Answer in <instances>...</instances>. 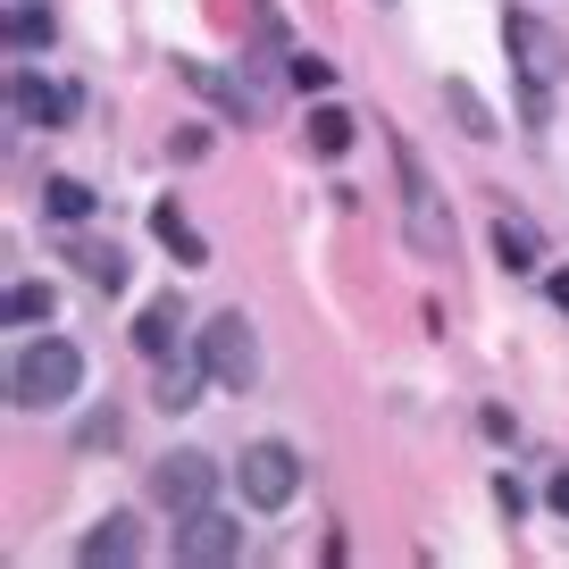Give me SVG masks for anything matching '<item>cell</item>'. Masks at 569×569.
Segmentation results:
<instances>
[{"instance_id":"6da1fadb","label":"cell","mask_w":569,"mask_h":569,"mask_svg":"<svg viewBox=\"0 0 569 569\" xmlns=\"http://www.w3.org/2000/svg\"><path fill=\"white\" fill-rule=\"evenodd\" d=\"M76 386H84V352L59 336H34L18 360H9V402L18 410H68Z\"/></svg>"},{"instance_id":"7a4b0ae2","label":"cell","mask_w":569,"mask_h":569,"mask_svg":"<svg viewBox=\"0 0 569 569\" xmlns=\"http://www.w3.org/2000/svg\"><path fill=\"white\" fill-rule=\"evenodd\" d=\"M393 177H402V234L419 260H445L452 251V218H445V193H436V177H427V160L410 151L402 134H393Z\"/></svg>"},{"instance_id":"3957f363","label":"cell","mask_w":569,"mask_h":569,"mask_svg":"<svg viewBox=\"0 0 569 569\" xmlns=\"http://www.w3.org/2000/svg\"><path fill=\"white\" fill-rule=\"evenodd\" d=\"M201 369H210V386H227V393H251L260 386V336H251V319L243 310H218L210 327H201Z\"/></svg>"},{"instance_id":"277c9868","label":"cell","mask_w":569,"mask_h":569,"mask_svg":"<svg viewBox=\"0 0 569 569\" xmlns=\"http://www.w3.org/2000/svg\"><path fill=\"white\" fill-rule=\"evenodd\" d=\"M302 495V452L293 445H251L243 452V502L251 511H284Z\"/></svg>"},{"instance_id":"5b68a950","label":"cell","mask_w":569,"mask_h":569,"mask_svg":"<svg viewBox=\"0 0 569 569\" xmlns=\"http://www.w3.org/2000/svg\"><path fill=\"white\" fill-rule=\"evenodd\" d=\"M218 495V461L210 452H168V461H151V502L160 511H201V502Z\"/></svg>"},{"instance_id":"8992f818","label":"cell","mask_w":569,"mask_h":569,"mask_svg":"<svg viewBox=\"0 0 569 569\" xmlns=\"http://www.w3.org/2000/svg\"><path fill=\"white\" fill-rule=\"evenodd\" d=\"M234 552H243V519L234 511H210V502H201V511L177 519V561H234Z\"/></svg>"},{"instance_id":"52a82bcc","label":"cell","mask_w":569,"mask_h":569,"mask_svg":"<svg viewBox=\"0 0 569 569\" xmlns=\"http://www.w3.org/2000/svg\"><path fill=\"white\" fill-rule=\"evenodd\" d=\"M502 34H511V51H519V84L545 92L552 76H561V34H552V26H536V18H502Z\"/></svg>"},{"instance_id":"ba28073f","label":"cell","mask_w":569,"mask_h":569,"mask_svg":"<svg viewBox=\"0 0 569 569\" xmlns=\"http://www.w3.org/2000/svg\"><path fill=\"white\" fill-rule=\"evenodd\" d=\"M177 76H184V84H193L210 109H227V118H260V92H243L234 76H218L210 59H177Z\"/></svg>"},{"instance_id":"9c48e42d","label":"cell","mask_w":569,"mask_h":569,"mask_svg":"<svg viewBox=\"0 0 569 569\" xmlns=\"http://www.w3.org/2000/svg\"><path fill=\"white\" fill-rule=\"evenodd\" d=\"M9 118H18V126H42V134H51V126L68 118V92H51L34 68H18V76H9Z\"/></svg>"},{"instance_id":"30bf717a","label":"cell","mask_w":569,"mask_h":569,"mask_svg":"<svg viewBox=\"0 0 569 569\" xmlns=\"http://www.w3.org/2000/svg\"><path fill=\"white\" fill-rule=\"evenodd\" d=\"M445 118L461 126L469 142H495V134H502V126H495V109H486V92L469 84V76H445Z\"/></svg>"},{"instance_id":"8fae6325","label":"cell","mask_w":569,"mask_h":569,"mask_svg":"<svg viewBox=\"0 0 569 569\" xmlns=\"http://www.w3.org/2000/svg\"><path fill=\"white\" fill-rule=\"evenodd\" d=\"M151 234H160V243L177 251V268H210V243L193 234V218H184L177 201H160V210H151Z\"/></svg>"},{"instance_id":"7c38bea8","label":"cell","mask_w":569,"mask_h":569,"mask_svg":"<svg viewBox=\"0 0 569 569\" xmlns=\"http://www.w3.org/2000/svg\"><path fill=\"white\" fill-rule=\"evenodd\" d=\"M352 134H360L352 109H336V101L310 109V151H319V160H343V151H352Z\"/></svg>"},{"instance_id":"4fadbf2b","label":"cell","mask_w":569,"mask_h":569,"mask_svg":"<svg viewBox=\"0 0 569 569\" xmlns=\"http://www.w3.org/2000/svg\"><path fill=\"white\" fill-rule=\"evenodd\" d=\"M177 327H184L177 293H160V302H151V310H142V319H134V343H142V352H151V360H168V352H177Z\"/></svg>"},{"instance_id":"5bb4252c","label":"cell","mask_w":569,"mask_h":569,"mask_svg":"<svg viewBox=\"0 0 569 569\" xmlns=\"http://www.w3.org/2000/svg\"><path fill=\"white\" fill-rule=\"evenodd\" d=\"M76 552H84V561H134L142 536H134V519H126V511H109V519H101V528H92Z\"/></svg>"},{"instance_id":"9a60e30c","label":"cell","mask_w":569,"mask_h":569,"mask_svg":"<svg viewBox=\"0 0 569 569\" xmlns=\"http://www.w3.org/2000/svg\"><path fill=\"white\" fill-rule=\"evenodd\" d=\"M495 260L511 268V277H528V268L545 260V243H536V227H528V218H495Z\"/></svg>"},{"instance_id":"2e32d148","label":"cell","mask_w":569,"mask_h":569,"mask_svg":"<svg viewBox=\"0 0 569 569\" xmlns=\"http://www.w3.org/2000/svg\"><path fill=\"white\" fill-rule=\"evenodd\" d=\"M68 260L84 268V284H101V293H126V251H118V243H68Z\"/></svg>"},{"instance_id":"e0dca14e","label":"cell","mask_w":569,"mask_h":569,"mask_svg":"<svg viewBox=\"0 0 569 569\" xmlns=\"http://www.w3.org/2000/svg\"><path fill=\"white\" fill-rule=\"evenodd\" d=\"M201 377H210V369H201V352H193V360L168 352V360H160V410H193V402H201Z\"/></svg>"},{"instance_id":"ac0fdd59","label":"cell","mask_w":569,"mask_h":569,"mask_svg":"<svg viewBox=\"0 0 569 569\" xmlns=\"http://www.w3.org/2000/svg\"><path fill=\"white\" fill-rule=\"evenodd\" d=\"M42 210H51L59 227H84V218H92V184H76V177H51V184H42Z\"/></svg>"},{"instance_id":"d6986e66","label":"cell","mask_w":569,"mask_h":569,"mask_svg":"<svg viewBox=\"0 0 569 569\" xmlns=\"http://www.w3.org/2000/svg\"><path fill=\"white\" fill-rule=\"evenodd\" d=\"M51 42V9H34V0H9V51H42Z\"/></svg>"},{"instance_id":"ffe728a7","label":"cell","mask_w":569,"mask_h":569,"mask_svg":"<svg viewBox=\"0 0 569 569\" xmlns=\"http://www.w3.org/2000/svg\"><path fill=\"white\" fill-rule=\"evenodd\" d=\"M59 293L51 284H9V327H51Z\"/></svg>"},{"instance_id":"44dd1931","label":"cell","mask_w":569,"mask_h":569,"mask_svg":"<svg viewBox=\"0 0 569 569\" xmlns=\"http://www.w3.org/2000/svg\"><path fill=\"white\" fill-rule=\"evenodd\" d=\"M284 76H293L302 92H327V84H336V68H327L319 51H284Z\"/></svg>"},{"instance_id":"7402d4cb","label":"cell","mask_w":569,"mask_h":569,"mask_svg":"<svg viewBox=\"0 0 569 569\" xmlns=\"http://www.w3.org/2000/svg\"><path fill=\"white\" fill-rule=\"evenodd\" d=\"M495 502H502V519H519V511H528V486L502 469V478H495Z\"/></svg>"},{"instance_id":"603a6c76","label":"cell","mask_w":569,"mask_h":569,"mask_svg":"<svg viewBox=\"0 0 569 569\" xmlns=\"http://www.w3.org/2000/svg\"><path fill=\"white\" fill-rule=\"evenodd\" d=\"M552 511H561V519H569V478H552Z\"/></svg>"},{"instance_id":"cb8c5ba5","label":"cell","mask_w":569,"mask_h":569,"mask_svg":"<svg viewBox=\"0 0 569 569\" xmlns=\"http://www.w3.org/2000/svg\"><path fill=\"white\" fill-rule=\"evenodd\" d=\"M552 302H561V310H569V277H552Z\"/></svg>"}]
</instances>
